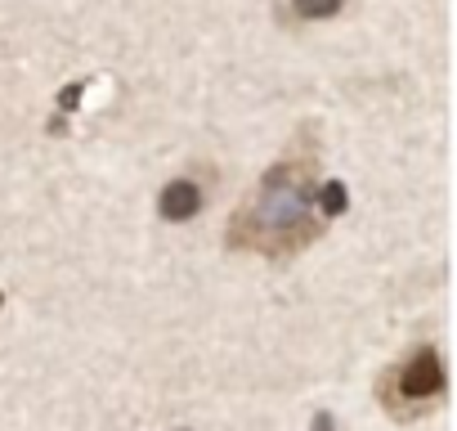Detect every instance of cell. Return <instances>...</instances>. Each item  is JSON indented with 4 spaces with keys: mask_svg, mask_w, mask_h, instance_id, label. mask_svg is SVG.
I'll return each instance as SVG.
<instances>
[{
    "mask_svg": "<svg viewBox=\"0 0 457 431\" xmlns=\"http://www.w3.org/2000/svg\"><path fill=\"white\" fill-rule=\"evenodd\" d=\"M314 157H287L265 171L256 198L234 211L228 243L234 248H256L265 257H287L319 239L314 221Z\"/></svg>",
    "mask_w": 457,
    "mask_h": 431,
    "instance_id": "1",
    "label": "cell"
},
{
    "mask_svg": "<svg viewBox=\"0 0 457 431\" xmlns=\"http://www.w3.org/2000/svg\"><path fill=\"white\" fill-rule=\"evenodd\" d=\"M439 391H444V359H439L435 346H421V351L399 368V377H395V395H381V400H390L395 409H399V400H408L403 413H412V409H421L426 400H435Z\"/></svg>",
    "mask_w": 457,
    "mask_h": 431,
    "instance_id": "2",
    "label": "cell"
},
{
    "mask_svg": "<svg viewBox=\"0 0 457 431\" xmlns=\"http://www.w3.org/2000/svg\"><path fill=\"white\" fill-rule=\"evenodd\" d=\"M157 211H162V221H193V216L202 211V189L193 180H170L157 198Z\"/></svg>",
    "mask_w": 457,
    "mask_h": 431,
    "instance_id": "3",
    "label": "cell"
},
{
    "mask_svg": "<svg viewBox=\"0 0 457 431\" xmlns=\"http://www.w3.org/2000/svg\"><path fill=\"white\" fill-rule=\"evenodd\" d=\"M341 5L345 0H292L296 19H332V14H341Z\"/></svg>",
    "mask_w": 457,
    "mask_h": 431,
    "instance_id": "4",
    "label": "cell"
},
{
    "mask_svg": "<svg viewBox=\"0 0 457 431\" xmlns=\"http://www.w3.org/2000/svg\"><path fill=\"white\" fill-rule=\"evenodd\" d=\"M345 202H350V198H345V184H341V180H328V184L319 189V207H323V216H341Z\"/></svg>",
    "mask_w": 457,
    "mask_h": 431,
    "instance_id": "5",
    "label": "cell"
},
{
    "mask_svg": "<svg viewBox=\"0 0 457 431\" xmlns=\"http://www.w3.org/2000/svg\"><path fill=\"white\" fill-rule=\"evenodd\" d=\"M81 95H86V81H72V86L59 95V108H63V113H72V108L81 104Z\"/></svg>",
    "mask_w": 457,
    "mask_h": 431,
    "instance_id": "6",
    "label": "cell"
},
{
    "mask_svg": "<svg viewBox=\"0 0 457 431\" xmlns=\"http://www.w3.org/2000/svg\"><path fill=\"white\" fill-rule=\"evenodd\" d=\"M314 431H337V422H332V413H319V418H314Z\"/></svg>",
    "mask_w": 457,
    "mask_h": 431,
    "instance_id": "7",
    "label": "cell"
},
{
    "mask_svg": "<svg viewBox=\"0 0 457 431\" xmlns=\"http://www.w3.org/2000/svg\"><path fill=\"white\" fill-rule=\"evenodd\" d=\"M0 306H5V292H0Z\"/></svg>",
    "mask_w": 457,
    "mask_h": 431,
    "instance_id": "8",
    "label": "cell"
}]
</instances>
